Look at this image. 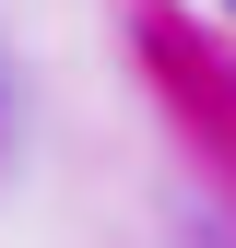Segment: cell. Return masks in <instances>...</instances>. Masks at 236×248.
Masks as SVG:
<instances>
[{"instance_id": "cell-1", "label": "cell", "mask_w": 236, "mask_h": 248, "mask_svg": "<svg viewBox=\"0 0 236 248\" xmlns=\"http://www.w3.org/2000/svg\"><path fill=\"white\" fill-rule=\"evenodd\" d=\"M224 12H236V0H224Z\"/></svg>"}]
</instances>
